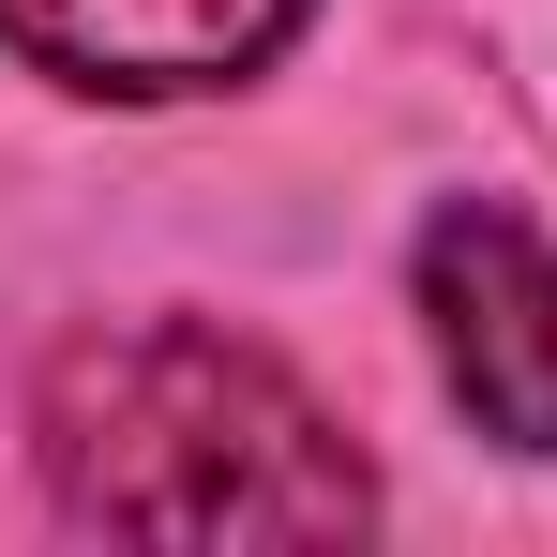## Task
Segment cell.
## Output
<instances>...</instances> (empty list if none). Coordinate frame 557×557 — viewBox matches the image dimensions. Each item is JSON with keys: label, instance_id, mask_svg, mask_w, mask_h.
Instances as JSON below:
<instances>
[{"label": "cell", "instance_id": "obj_1", "mask_svg": "<svg viewBox=\"0 0 557 557\" xmlns=\"http://www.w3.org/2000/svg\"><path fill=\"white\" fill-rule=\"evenodd\" d=\"M30 453L91 543H362L376 467L347 422L211 317H136L46 362Z\"/></svg>", "mask_w": 557, "mask_h": 557}, {"label": "cell", "instance_id": "obj_2", "mask_svg": "<svg viewBox=\"0 0 557 557\" xmlns=\"http://www.w3.org/2000/svg\"><path fill=\"white\" fill-rule=\"evenodd\" d=\"M422 332L497 453H557V242L528 211L453 196L422 226Z\"/></svg>", "mask_w": 557, "mask_h": 557}, {"label": "cell", "instance_id": "obj_3", "mask_svg": "<svg viewBox=\"0 0 557 557\" xmlns=\"http://www.w3.org/2000/svg\"><path fill=\"white\" fill-rule=\"evenodd\" d=\"M286 30H301V0H0V46L61 91H106V106L242 91Z\"/></svg>", "mask_w": 557, "mask_h": 557}]
</instances>
